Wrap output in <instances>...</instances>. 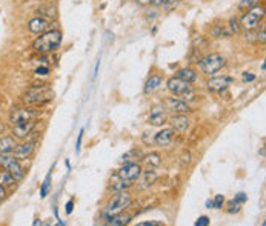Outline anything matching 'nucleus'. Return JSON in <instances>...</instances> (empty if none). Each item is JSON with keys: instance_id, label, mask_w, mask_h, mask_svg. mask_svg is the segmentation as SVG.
Returning a JSON list of instances; mask_svg holds the SVG:
<instances>
[{"instance_id": "f257e3e1", "label": "nucleus", "mask_w": 266, "mask_h": 226, "mask_svg": "<svg viewBox=\"0 0 266 226\" xmlns=\"http://www.w3.org/2000/svg\"><path fill=\"white\" fill-rule=\"evenodd\" d=\"M62 39H63V35L59 29H48L42 34H39V37L32 42L31 48L39 54L53 53L62 45Z\"/></svg>"}, {"instance_id": "f03ea898", "label": "nucleus", "mask_w": 266, "mask_h": 226, "mask_svg": "<svg viewBox=\"0 0 266 226\" xmlns=\"http://www.w3.org/2000/svg\"><path fill=\"white\" fill-rule=\"evenodd\" d=\"M226 66V57L219 53H211L199 60V68L205 76H215Z\"/></svg>"}, {"instance_id": "7ed1b4c3", "label": "nucleus", "mask_w": 266, "mask_h": 226, "mask_svg": "<svg viewBox=\"0 0 266 226\" xmlns=\"http://www.w3.org/2000/svg\"><path fill=\"white\" fill-rule=\"evenodd\" d=\"M54 99V91L48 86H35L23 94V103L27 105H43Z\"/></svg>"}, {"instance_id": "20e7f679", "label": "nucleus", "mask_w": 266, "mask_h": 226, "mask_svg": "<svg viewBox=\"0 0 266 226\" xmlns=\"http://www.w3.org/2000/svg\"><path fill=\"white\" fill-rule=\"evenodd\" d=\"M131 205V196L126 191H120L116 193V196L110 200V203L105 206V217H111L116 216V214L123 212L126 208H129Z\"/></svg>"}, {"instance_id": "39448f33", "label": "nucleus", "mask_w": 266, "mask_h": 226, "mask_svg": "<svg viewBox=\"0 0 266 226\" xmlns=\"http://www.w3.org/2000/svg\"><path fill=\"white\" fill-rule=\"evenodd\" d=\"M263 17H265V8L257 5V6L248 9V13H245L243 17L240 19L238 25H240V28H243L246 32H251L256 28H259Z\"/></svg>"}, {"instance_id": "423d86ee", "label": "nucleus", "mask_w": 266, "mask_h": 226, "mask_svg": "<svg viewBox=\"0 0 266 226\" xmlns=\"http://www.w3.org/2000/svg\"><path fill=\"white\" fill-rule=\"evenodd\" d=\"M168 89L171 91L176 96L182 97V99H192V94H194V89H192L191 83L189 82H185L182 79H178L177 76L176 77H171L166 83Z\"/></svg>"}, {"instance_id": "0eeeda50", "label": "nucleus", "mask_w": 266, "mask_h": 226, "mask_svg": "<svg viewBox=\"0 0 266 226\" xmlns=\"http://www.w3.org/2000/svg\"><path fill=\"white\" fill-rule=\"evenodd\" d=\"M37 115H39V113L31 110V108H14L9 114V123L13 126H16V125H20V123L34 120Z\"/></svg>"}, {"instance_id": "6e6552de", "label": "nucleus", "mask_w": 266, "mask_h": 226, "mask_svg": "<svg viewBox=\"0 0 266 226\" xmlns=\"http://www.w3.org/2000/svg\"><path fill=\"white\" fill-rule=\"evenodd\" d=\"M142 174V168L139 163H123L122 168L118 170L117 172V177L120 178V180H125V182H136L137 178L140 177Z\"/></svg>"}, {"instance_id": "1a4fd4ad", "label": "nucleus", "mask_w": 266, "mask_h": 226, "mask_svg": "<svg viewBox=\"0 0 266 226\" xmlns=\"http://www.w3.org/2000/svg\"><path fill=\"white\" fill-rule=\"evenodd\" d=\"M234 80L233 77H228V76H220V77H211L207 82V88L212 92H220L223 89H226L229 85H233Z\"/></svg>"}, {"instance_id": "9d476101", "label": "nucleus", "mask_w": 266, "mask_h": 226, "mask_svg": "<svg viewBox=\"0 0 266 226\" xmlns=\"http://www.w3.org/2000/svg\"><path fill=\"white\" fill-rule=\"evenodd\" d=\"M3 168L16 178V182L22 180L23 175H25V171H23V168H22L20 160H17L14 156H8V159H6V162L3 165Z\"/></svg>"}, {"instance_id": "9b49d317", "label": "nucleus", "mask_w": 266, "mask_h": 226, "mask_svg": "<svg viewBox=\"0 0 266 226\" xmlns=\"http://www.w3.org/2000/svg\"><path fill=\"white\" fill-rule=\"evenodd\" d=\"M35 149V143L34 141H27V143H20V145H16L14 151H13V156L17 159V160H27L32 156V152Z\"/></svg>"}, {"instance_id": "f8f14e48", "label": "nucleus", "mask_w": 266, "mask_h": 226, "mask_svg": "<svg viewBox=\"0 0 266 226\" xmlns=\"http://www.w3.org/2000/svg\"><path fill=\"white\" fill-rule=\"evenodd\" d=\"M50 28H51L50 20L42 19V17H39V16L32 17V19L28 22V31L32 32V34H42V32L48 31Z\"/></svg>"}, {"instance_id": "ddd939ff", "label": "nucleus", "mask_w": 266, "mask_h": 226, "mask_svg": "<svg viewBox=\"0 0 266 226\" xmlns=\"http://www.w3.org/2000/svg\"><path fill=\"white\" fill-rule=\"evenodd\" d=\"M173 137H174V129L173 128H163L159 131V133L154 134V145L160 146V148L168 146L173 141Z\"/></svg>"}, {"instance_id": "4468645a", "label": "nucleus", "mask_w": 266, "mask_h": 226, "mask_svg": "<svg viewBox=\"0 0 266 226\" xmlns=\"http://www.w3.org/2000/svg\"><path fill=\"white\" fill-rule=\"evenodd\" d=\"M166 120H168L166 108H163V106H154L149 113V123L152 126H162L166 123Z\"/></svg>"}, {"instance_id": "2eb2a0df", "label": "nucleus", "mask_w": 266, "mask_h": 226, "mask_svg": "<svg viewBox=\"0 0 266 226\" xmlns=\"http://www.w3.org/2000/svg\"><path fill=\"white\" fill-rule=\"evenodd\" d=\"M166 110H169L174 114H186L189 113V105L185 100H180V99H168L166 100Z\"/></svg>"}, {"instance_id": "dca6fc26", "label": "nucleus", "mask_w": 266, "mask_h": 226, "mask_svg": "<svg viewBox=\"0 0 266 226\" xmlns=\"http://www.w3.org/2000/svg\"><path fill=\"white\" fill-rule=\"evenodd\" d=\"M35 128V122L34 120H30V122H25V123H20V125H16L13 126V134H14V139H27Z\"/></svg>"}, {"instance_id": "f3484780", "label": "nucleus", "mask_w": 266, "mask_h": 226, "mask_svg": "<svg viewBox=\"0 0 266 226\" xmlns=\"http://www.w3.org/2000/svg\"><path fill=\"white\" fill-rule=\"evenodd\" d=\"M231 35H233V32L229 29L228 23H225V22H217L211 28V37H214V39H223V37L226 39V37H231Z\"/></svg>"}, {"instance_id": "a211bd4d", "label": "nucleus", "mask_w": 266, "mask_h": 226, "mask_svg": "<svg viewBox=\"0 0 266 226\" xmlns=\"http://www.w3.org/2000/svg\"><path fill=\"white\" fill-rule=\"evenodd\" d=\"M171 123H173V129L178 131V133H185L189 128V118L186 117V114H176L171 118Z\"/></svg>"}, {"instance_id": "6ab92c4d", "label": "nucleus", "mask_w": 266, "mask_h": 226, "mask_svg": "<svg viewBox=\"0 0 266 226\" xmlns=\"http://www.w3.org/2000/svg\"><path fill=\"white\" fill-rule=\"evenodd\" d=\"M37 16L51 22V20H54V19L57 17V9H56L54 5H50V3H48V5H42V6L37 8Z\"/></svg>"}, {"instance_id": "aec40b11", "label": "nucleus", "mask_w": 266, "mask_h": 226, "mask_svg": "<svg viewBox=\"0 0 266 226\" xmlns=\"http://www.w3.org/2000/svg\"><path fill=\"white\" fill-rule=\"evenodd\" d=\"M131 222V216L128 214H116V216H111V217H106V225L110 226H123V225H128Z\"/></svg>"}, {"instance_id": "412c9836", "label": "nucleus", "mask_w": 266, "mask_h": 226, "mask_svg": "<svg viewBox=\"0 0 266 226\" xmlns=\"http://www.w3.org/2000/svg\"><path fill=\"white\" fill-rule=\"evenodd\" d=\"M16 148V140L14 137H2L0 139V152H3V154H11L14 151Z\"/></svg>"}, {"instance_id": "4be33fe9", "label": "nucleus", "mask_w": 266, "mask_h": 226, "mask_svg": "<svg viewBox=\"0 0 266 226\" xmlns=\"http://www.w3.org/2000/svg\"><path fill=\"white\" fill-rule=\"evenodd\" d=\"M155 178H157V174L154 172V171H142V174H140V177L137 178V180L142 183L140 185V188L143 189V188H148V186H151L154 182H155Z\"/></svg>"}, {"instance_id": "5701e85b", "label": "nucleus", "mask_w": 266, "mask_h": 226, "mask_svg": "<svg viewBox=\"0 0 266 226\" xmlns=\"http://www.w3.org/2000/svg\"><path fill=\"white\" fill-rule=\"evenodd\" d=\"M162 85V77L160 76H151L147 83H145V92L149 94V92H154L155 89H159Z\"/></svg>"}, {"instance_id": "b1692460", "label": "nucleus", "mask_w": 266, "mask_h": 226, "mask_svg": "<svg viewBox=\"0 0 266 226\" xmlns=\"http://www.w3.org/2000/svg\"><path fill=\"white\" fill-rule=\"evenodd\" d=\"M142 160L145 162V165H147L148 168H157V166H160V163H162V157L159 152H149L148 156H145Z\"/></svg>"}, {"instance_id": "393cba45", "label": "nucleus", "mask_w": 266, "mask_h": 226, "mask_svg": "<svg viewBox=\"0 0 266 226\" xmlns=\"http://www.w3.org/2000/svg\"><path fill=\"white\" fill-rule=\"evenodd\" d=\"M177 77L178 79H182L185 82H189L192 83L196 79H197V73L192 68H182V69H178L177 71Z\"/></svg>"}, {"instance_id": "a878e982", "label": "nucleus", "mask_w": 266, "mask_h": 226, "mask_svg": "<svg viewBox=\"0 0 266 226\" xmlns=\"http://www.w3.org/2000/svg\"><path fill=\"white\" fill-rule=\"evenodd\" d=\"M139 157H142V154L139 149H131L128 152H125L122 159H120V162L122 163H134L136 160H139Z\"/></svg>"}, {"instance_id": "bb28decb", "label": "nucleus", "mask_w": 266, "mask_h": 226, "mask_svg": "<svg viewBox=\"0 0 266 226\" xmlns=\"http://www.w3.org/2000/svg\"><path fill=\"white\" fill-rule=\"evenodd\" d=\"M16 183V178L11 175L6 170L5 171H0V185L2 186H13Z\"/></svg>"}, {"instance_id": "cd10ccee", "label": "nucleus", "mask_w": 266, "mask_h": 226, "mask_svg": "<svg viewBox=\"0 0 266 226\" xmlns=\"http://www.w3.org/2000/svg\"><path fill=\"white\" fill-rule=\"evenodd\" d=\"M260 3V0H240L238 3V9L240 11H248L254 6H257Z\"/></svg>"}, {"instance_id": "c85d7f7f", "label": "nucleus", "mask_w": 266, "mask_h": 226, "mask_svg": "<svg viewBox=\"0 0 266 226\" xmlns=\"http://www.w3.org/2000/svg\"><path fill=\"white\" fill-rule=\"evenodd\" d=\"M50 185H51V174H48L46 178H45V182L40 188V197L45 198L48 196V191H50Z\"/></svg>"}, {"instance_id": "c756f323", "label": "nucleus", "mask_w": 266, "mask_h": 226, "mask_svg": "<svg viewBox=\"0 0 266 226\" xmlns=\"http://www.w3.org/2000/svg\"><path fill=\"white\" fill-rule=\"evenodd\" d=\"M118 180H120V178H118ZM129 186H131V183H129V182L120 180L117 185H113V186H111V189H113L114 193H120V191H126V189H128Z\"/></svg>"}, {"instance_id": "7c9ffc66", "label": "nucleus", "mask_w": 266, "mask_h": 226, "mask_svg": "<svg viewBox=\"0 0 266 226\" xmlns=\"http://www.w3.org/2000/svg\"><path fill=\"white\" fill-rule=\"evenodd\" d=\"M228 27H229V29H231L233 34H238V32H240V25H238V22H237L236 19L229 20V22H228Z\"/></svg>"}, {"instance_id": "2f4dec72", "label": "nucleus", "mask_w": 266, "mask_h": 226, "mask_svg": "<svg viewBox=\"0 0 266 226\" xmlns=\"http://www.w3.org/2000/svg\"><path fill=\"white\" fill-rule=\"evenodd\" d=\"M212 201V208H215V209H220L222 208V205H223V201H225V197L223 196H215V198L214 200H211Z\"/></svg>"}, {"instance_id": "473e14b6", "label": "nucleus", "mask_w": 266, "mask_h": 226, "mask_svg": "<svg viewBox=\"0 0 266 226\" xmlns=\"http://www.w3.org/2000/svg\"><path fill=\"white\" fill-rule=\"evenodd\" d=\"M234 201H236V203H245V201L248 200V196L245 194V193H238V194H236V197L233 198Z\"/></svg>"}, {"instance_id": "72a5a7b5", "label": "nucleus", "mask_w": 266, "mask_h": 226, "mask_svg": "<svg viewBox=\"0 0 266 226\" xmlns=\"http://www.w3.org/2000/svg\"><path fill=\"white\" fill-rule=\"evenodd\" d=\"M142 139H143V143H145V145H149V146H151V145H154V136H149L148 131L143 134V137H142Z\"/></svg>"}, {"instance_id": "f704fd0d", "label": "nucleus", "mask_w": 266, "mask_h": 226, "mask_svg": "<svg viewBox=\"0 0 266 226\" xmlns=\"http://www.w3.org/2000/svg\"><path fill=\"white\" fill-rule=\"evenodd\" d=\"M208 225H209V219L207 216L199 217V220L196 222V226H208Z\"/></svg>"}, {"instance_id": "c9c22d12", "label": "nucleus", "mask_w": 266, "mask_h": 226, "mask_svg": "<svg viewBox=\"0 0 266 226\" xmlns=\"http://www.w3.org/2000/svg\"><path fill=\"white\" fill-rule=\"evenodd\" d=\"M240 205L238 203H236V201L234 200H231V201H229V209H228V212H231V214H234V212H238V208Z\"/></svg>"}, {"instance_id": "e433bc0d", "label": "nucleus", "mask_w": 266, "mask_h": 226, "mask_svg": "<svg viewBox=\"0 0 266 226\" xmlns=\"http://www.w3.org/2000/svg\"><path fill=\"white\" fill-rule=\"evenodd\" d=\"M265 32H266V28H265V25H262V29L259 31V34H257V40L263 45L265 43V40H266V37H265Z\"/></svg>"}, {"instance_id": "4c0bfd02", "label": "nucleus", "mask_w": 266, "mask_h": 226, "mask_svg": "<svg viewBox=\"0 0 266 226\" xmlns=\"http://www.w3.org/2000/svg\"><path fill=\"white\" fill-rule=\"evenodd\" d=\"M162 222H142L139 223V226H162Z\"/></svg>"}, {"instance_id": "58836bf2", "label": "nucleus", "mask_w": 266, "mask_h": 226, "mask_svg": "<svg viewBox=\"0 0 266 226\" xmlns=\"http://www.w3.org/2000/svg\"><path fill=\"white\" fill-rule=\"evenodd\" d=\"M48 73H50V69H48L46 66H42V68L35 69V74H40V76H46Z\"/></svg>"}, {"instance_id": "ea45409f", "label": "nucleus", "mask_w": 266, "mask_h": 226, "mask_svg": "<svg viewBox=\"0 0 266 226\" xmlns=\"http://www.w3.org/2000/svg\"><path fill=\"white\" fill-rule=\"evenodd\" d=\"M82 139H83V129L79 133V137H77V143H76V151L79 152L80 151V145H82Z\"/></svg>"}, {"instance_id": "a19ab883", "label": "nucleus", "mask_w": 266, "mask_h": 226, "mask_svg": "<svg viewBox=\"0 0 266 226\" xmlns=\"http://www.w3.org/2000/svg\"><path fill=\"white\" fill-rule=\"evenodd\" d=\"M241 77H243L245 82H252V80H256V76H254V74H248V73H243V74H241Z\"/></svg>"}, {"instance_id": "79ce46f5", "label": "nucleus", "mask_w": 266, "mask_h": 226, "mask_svg": "<svg viewBox=\"0 0 266 226\" xmlns=\"http://www.w3.org/2000/svg\"><path fill=\"white\" fill-rule=\"evenodd\" d=\"M8 156H9V154H3V152H0V166H2V168H3V165H5V162H6Z\"/></svg>"}, {"instance_id": "37998d69", "label": "nucleus", "mask_w": 266, "mask_h": 226, "mask_svg": "<svg viewBox=\"0 0 266 226\" xmlns=\"http://www.w3.org/2000/svg\"><path fill=\"white\" fill-rule=\"evenodd\" d=\"M6 188L5 186H2V185H0V200H3L5 197H6Z\"/></svg>"}, {"instance_id": "c03bdc74", "label": "nucleus", "mask_w": 266, "mask_h": 226, "mask_svg": "<svg viewBox=\"0 0 266 226\" xmlns=\"http://www.w3.org/2000/svg\"><path fill=\"white\" fill-rule=\"evenodd\" d=\"M72 206H74V201L69 200L68 203H66V214H71V212H72Z\"/></svg>"}, {"instance_id": "a18cd8bd", "label": "nucleus", "mask_w": 266, "mask_h": 226, "mask_svg": "<svg viewBox=\"0 0 266 226\" xmlns=\"http://www.w3.org/2000/svg\"><path fill=\"white\" fill-rule=\"evenodd\" d=\"M169 2V0H152V3L155 5H166Z\"/></svg>"}, {"instance_id": "49530a36", "label": "nucleus", "mask_w": 266, "mask_h": 226, "mask_svg": "<svg viewBox=\"0 0 266 226\" xmlns=\"http://www.w3.org/2000/svg\"><path fill=\"white\" fill-rule=\"evenodd\" d=\"M140 3H152V0H139Z\"/></svg>"}, {"instance_id": "de8ad7c7", "label": "nucleus", "mask_w": 266, "mask_h": 226, "mask_svg": "<svg viewBox=\"0 0 266 226\" xmlns=\"http://www.w3.org/2000/svg\"><path fill=\"white\" fill-rule=\"evenodd\" d=\"M46 2H53V0H46Z\"/></svg>"}]
</instances>
